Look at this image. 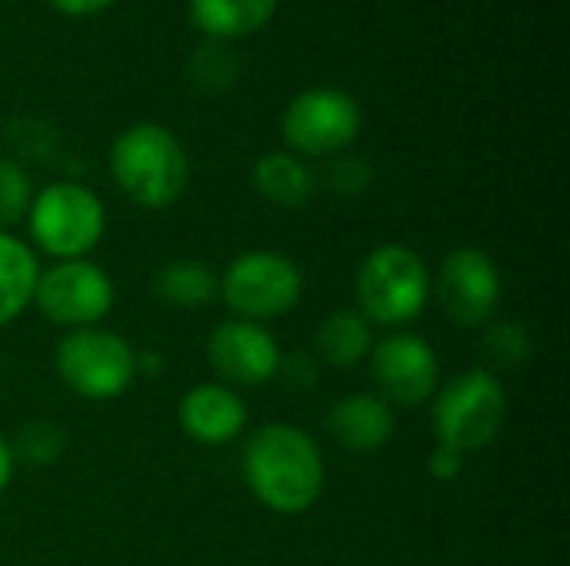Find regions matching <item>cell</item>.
I'll use <instances>...</instances> for the list:
<instances>
[{
    "instance_id": "cell-1",
    "label": "cell",
    "mask_w": 570,
    "mask_h": 566,
    "mask_svg": "<svg viewBox=\"0 0 570 566\" xmlns=\"http://www.w3.org/2000/svg\"><path fill=\"white\" fill-rule=\"evenodd\" d=\"M240 474L264 510L301 517L324 497L327 460L304 427L274 420L250 430L240 454Z\"/></svg>"
},
{
    "instance_id": "cell-2",
    "label": "cell",
    "mask_w": 570,
    "mask_h": 566,
    "mask_svg": "<svg viewBox=\"0 0 570 566\" xmlns=\"http://www.w3.org/2000/svg\"><path fill=\"white\" fill-rule=\"evenodd\" d=\"M434 290V274L428 260L407 244H381L374 247L354 277L357 314L384 330H407L428 304Z\"/></svg>"
},
{
    "instance_id": "cell-3",
    "label": "cell",
    "mask_w": 570,
    "mask_h": 566,
    "mask_svg": "<svg viewBox=\"0 0 570 566\" xmlns=\"http://www.w3.org/2000/svg\"><path fill=\"white\" fill-rule=\"evenodd\" d=\"M110 173L127 200L144 210L177 203L190 180V160L174 130L160 123H134L110 147Z\"/></svg>"
},
{
    "instance_id": "cell-4",
    "label": "cell",
    "mask_w": 570,
    "mask_h": 566,
    "mask_svg": "<svg viewBox=\"0 0 570 566\" xmlns=\"http://www.w3.org/2000/svg\"><path fill=\"white\" fill-rule=\"evenodd\" d=\"M504 420H508V390L484 367H471L441 380L431 400V427L438 444L464 457L491 447Z\"/></svg>"
},
{
    "instance_id": "cell-5",
    "label": "cell",
    "mask_w": 570,
    "mask_h": 566,
    "mask_svg": "<svg viewBox=\"0 0 570 566\" xmlns=\"http://www.w3.org/2000/svg\"><path fill=\"white\" fill-rule=\"evenodd\" d=\"M23 224L33 254H47L53 260H83L104 240L107 210L90 187L60 180L33 193Z\"/></svg>"
},
{
    "instance_id": "cell-6",
    "label": "cell",
    "mask_w": 570,
    "mask_h": 566,
    "mask_svg": "<svg viewBox=\"0 0 570 566\" xmlns=\"http://www.w3.org/2000/svg\"><path fill=\"white\" fill-rule=\"evenodd\" d=\"M53 370L70 394L104 404L124 397L137 380V350L104 327L70 330L53 347Z\"/></svg>"
},
{
    "instance_id": "cell-7",
    "label": "cell",
    "mask_w": 570,
    "mask_h": 566,
    "mask_svg": "<svg viewBox=\"0 0 570 566\" xmlns=\"http://www.w3.org/2000/svg\"><path fill=\"white\" fill-rule=\"evenodd\" d=\"M304 297V270L277 250H247L220 274V300L234 317L264 324L287 317Z\"/></svg>"
},
{
    "instance_id": "cell-8",
    "label": "cell",
    "mask_w": 570,
    "mask_h": 566,
    "mask_svg": "<svg viewBox=\"0 0 570 566\" xmlns=\"http://www.w3.org/2000/svg\"><path fill=\"white\" fill-rule=\"evenodd\" d=\"M114 300L117 294L110 274L90 257L53 260L50 267H40L33 290V307L40 310V317L67 334L100 327V320H107V314L114 310Z\"/></svg>"
},
{
    "instance_id": "cell-9",
    "label": "cell",
    "mask_w": 570,
    "mask_h": 566,
    "mask_svg": "<svg viewBox=\"0 0 570 566\" xmlns=\"http://www.w3.org/2000/svg\"><path fill=\"white\" fill-rule=\"evenodd\" d=\"M281 133L297 157H334L357 140L361 107L341 87H311L287 103Z\"/></svg>"
},
{
    "instance_id": "cell-10",
    "label": "cell",
    "mask_w": 570,
    "mask_h": 566,
    "mask_svg": "<svg viewBox=\"0 0 570 566\" xmlns=\"http://www.w3.org/2000/svg\"><path fill=\"white\" fill-rule=\"evenodd\" d=\"M377 397L391 407H424L441 387V360L428 337L414 330H387L367 357Z\"/></svg>"
},
{
    "instance_id": "cell-11",
    "label": "cell",
    "mask_w": 570,
    "mask_h": 566,
    "mask_svg": "<svg viewBox=\"0 0 570 566\" xmlns=\"http://www.w3.org/2000/svg\"><path fill=\"white\" fill-rule=\"evenodd\" d=\"M444 317L458 327H488L501 307L504 280L498 260L481 247H458L444 257L434 290Z\"/></svg>"
},
{
    "instance_id": "cell-12",
    "label": "cell",
    "mask_w": 570,
    "mask_h": 566,
    "mask_svg": "<svg viewBox=\"0 0 570 566\" xmlns=\"http://www.w3.org/2000/svg\"><path fill=\"white\" fill-rule=\"evenodd\" d=\"M207 364L220 384L234 390H254L281 374L284 354L277 337L264 324L230 317L217 324L207 337Z\"/></svg>"
},
{
    "instance_id": "cell-13",
    "label": "cell",
    "mask_w": 570,
    "mask_h": 566,
    "mask_svg": "<svg viewBox=\"0 0 570 566\" xmlns=\"http://www.w3.org/2000/svg\"><path fill=\"white\" fill-rule=\"evenodd\" d=\"M247 420H250V414H247L244 397L220 380L190 387L177 404V424H180L184 437L200 447L234 444L237 437H244Z\"/></svg>"
},
{
    "instance_id": "cell-14",
    "label": "cell",
    "mask_w": 570,
    "mask_h": 566,
    "mask_svg": "<svg viewBox=\"0 0 570 566\" xmlns=\"http://www.w3.org/2000/svg\"><path fill=\"white\" fill-rule=\"evenodd\" d=\"M394 407L377 394H347L327 414L331 437L351 454H374L394 440Z\"/></svg>"
},
{
    "instance_id": "cell-15",
    "label": "cell",
    "mask_w": 570,
    "mask_h": 566,
    "mask_svg": "<svg viewBox=\"0 0 570 566\" xmlns=\"http://www.w3.org/2000/svg\"><path fill=\"white\" fill-rule=\"evenodd\" d=\"M374 340V327L357 310H334L314 330V354L334 370H354L367 364Z\"/></svg>"
},
{
    "instance_id": "cell-16",
    "label": "cell",
    "mask_w": 570,
    "mask_h": 566,
    "mask_svg": "<svg viewBox=\"0 0 570 566\" xmlns=\"http://www.w3.org/2000/svg\"><path fill=\"white\" fill-rule=\"evenodd\" d=\"M277 3L281 0H187V10L200 33L224 43L267 27L277 13Z\"/></svg>"
},
{
    "instance_id": "cell-17",
    "label": "cell",
    "mask_w": 570,
    "mask_h": 566,
    "mask_svg": "<svg viewBox=\"0 0 570 566\" xmlns=\"http://www.w3.org/2000/svg\"><path fill=\"white\" fill-rule=\"evenodd\" d=\"M37 277L40 260L33 247L10 230H0V330L10 327L27 307H33Z\"/></svg>"
},
{
    "instance_id": "cell-18",
    "label": "cell",
    "mask_w": 570,
    "mask_h": 566,
    "mask_svg": "<svg viewBox=\"0 0 570 566\" xmlns=\"http://www.w3.org/2000/svg\"><path fill=\"white\" fill-rule=\"evenodd\" d=\"M257 193L274 203V207H284V210H297L304 207L311 197H314V173L311 167L304 163V157L291 153V150H274V153H264L257 163H254V173H250Z\"/></svg>"
},
{
    "instance_id": "cell-19",
    "label": "cell",
    "mask_w": 570,
    "mask_h": 566,
    "mask_svg": "<svg viewBox=\"0 0 570 566\" xmlns=\"http://www.w3.org/2000/svg\"><path fill=\"white\" fill-rule=\"evenodd\" d=\"M154 294L170 307L204 310L220 300V274L197 257H177L157 270Z\"/></svg>"
},
{
    "instance_id": "cell-20",
    "label": "cell",
    "mask_w": 570,
    "mask_h": 566,
    "mask_svg": "<svg viewBox=\"0 0 570 566\" xmlns=\"http://www.w3.org/2000/svg\"><path fill=\"white\" fill-rule=\"evenodd\" d=\"M67 440L60 434L57 424L50 420H30L17 430L10 450H13V460L17 464H27V467H50L60 460Z\"/></svg>"
},
{
    "instance_id": "cell-21",
    "label": "cell",
    "mask_w": 570,
    "mask_h": 566,
    "mask_svg": "<svg viewBox=\"0 0 570 566\" xmlns=\"http://www.w3.org/2000/svg\"><path fill=\"white\" fill-rule=\"evenodd\" d=\"M33 180L23 163L13 157H0V230H10L23 224L30 200H33Z\"/></svg>"
},
{
    "instance_id": "cell-22",
    "label": "cell",
    "mask_w": 570,
    "mask_h": 566,
    "mask_svg": "<svg viewBox=\"0 0 570 566\" xmlns=\"http://www.w3.org/2000/svg\"><path fill=\"white\" fill-rule=\"evenodd\" d=\"M234 77H237V60H234V53H230L224 43H217V40H210L207 47H200V50L190 57V80H194L204 93H220V90H227V87L234 83Z\"/></svg>"
},
{
    "instance_id": "cell-23",
    "label": "cell",
    "mask_w": 570,
    "mask_h": 566,
    "mask_svg": "<svg viewBox=\"0 0 570 566\" xmlns=\"http://www.w3.org/2000/svg\"><path fill=\"white\" fill-rule=\"evenodd\" d=\"M484 344H488L491 357L508 367H518L531 357V337L521 324H488Z\"/></svg>"
},
{
    "instance_id": "cell-24",
    "label": "cell",
    "mask_w": 570,
    "mask_h": 566,
    "mask_svg": "<svg viewBox=\"0 0 570 566\" xmlns=\"http://www.w3.org/2000/svg\"><path fill=\"white\" fill-rule=\"evenodd\" d=\"M371 183V167L361 157H341L331 167V187L337 193H364Z\"/></svg>"
},
{
    "instance_id": "cell-25",
    "label": "cell",
    "mask_w": 570,
    "mask_h": 566,
    "mask_svg": "<svg viewBox=\"0 0 570 566\" xmlns=\"http://www.w3.org/2000/svg\"><path fill=\"white\" fill-rule=\"evenodd\" d=\"M428 474H431L434 480H441V484L458 480V477L464 474V454H458V450L438 444V447L431 450V457H428Z\"/></svg>"
},
{
    "instance_id": "cell-26",
    "label": "cell",
    "mask_w": 570,
    "mask_h": 566,
    "mask_svg": "<svg viewBox=\"0 0 570 566\" xmlns=\"http://www.w3.org/2000/svg\"><path fill=\"white\" fill-rule=\"evenodd\" d=\"M53 10L67 13V17H90V13H100L107 10L114 0H47Z\"/></svg>"
},
{
    "instance_id": "cell-27",
    "label": "cell",
    "mask_w": 570,
    "mask_h": 566,
    "mask_svg": "<svg viewBox=\"0 0 570 566\" xmlns=\"http://www.w3.org/2000/svg\"><path fill=\"white\" fill-rule=\"evenodd\" d=\"M13 470H17V460H13L10 440L0 437V497L7 494V487H10V480H13Z\"/></svg>"
}]
</instances>
